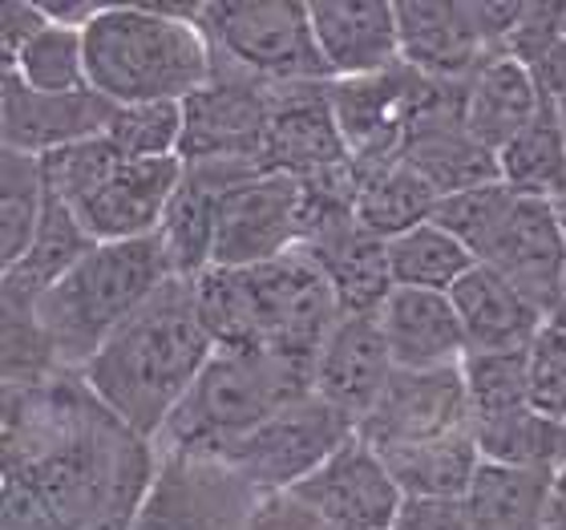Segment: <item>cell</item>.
<instances>
[{"instance_id": "cell-1", "label": "cell", "mask_w": 566, "mask_h": 530, "mask_svg": "<svg viewBox=\"0 0 566 530\" xmlns=\"http://www.w3.org/2000/svg\"><path fill=\"white\" fill-rule=\"evenodd\" d=\"M158 474L82 377L4 389V530H134Z\"/></svg>"}, {"instance_id": "cell-2", "label": "cell", "mask_w": 566, "mask_h": 530, "mask_svg": "<svg viewBox=\"0 0 566 530\" xmlns=\"http://www.w3.org/2000/svg\"><path fill=\"white\" fill-rule=\"evenodd\" d=\"M214 356L211 332L202 329L195 304V280H170L122 324L102 353L90 361L82 381L126 429L154 441L170 425Z\"/></svg>"}, {"instance_id": "cell-3", "label": "cell", "mask_w": 566, "mask_h": 530, "mask_svg": "<svg viewBox=\"0 0 566 530\" xmlns=\"http://www.w3.org/2000/svg\"><path fill=\"white\" fill-rule=\"evenodd\" d=\"M195 304L214 349H268L304 365L344 320L328 276L304 248L260 268H207Z\"/></svg>"}, {"instance_id": "cell-4", "label": "cell", "mask_w": 566, "mask_h": 530, "mask_svg": "<svg viewBox=\"0 0 566 530\" xmlns=\"http://www.w3.org/2000/svg\"><path fill=\"white\" fill-rule=\"evenodd\" d=\"M90 90L109 106H182L214 73L195 4H106L85 29Z\"/></svg>"}, {"instance_id": "cell-5", "label": "cell", "mask_w": 566, "mask_h": 530, "mask_svg": "<svg viewBox=\"0 0 566 530\" xmlns=\"http://www.w3.org/2000/svg\"><path fill=\"white\" fill-rule=\"evenodd\" d=\"M170 280L158 239L97 243L70 276H61L33 308L36 332L45 341L57 373L82 377L102 344ZM12 312V308H9Z\"/></svg>"}, {"instance_id": "cell-6", "label": "cell", "mask_w": 566, "mask_h": 530, "mask_svg": "<svg viewBox=\"0 0 566 530\" xmlns=\"http://www.w3.org/2000/svg\"><path fill=\"white\" fill-rule=\"evenodd\" d=\"M304 393H312V365L304 361L268 349H214L158 449L219 461Z\"/></svg>"}, {"instance_id": "cell-7", "label": "cell", "mask_w": 566, "mask_h": 530, "mask_svg": "<svg viewBox=\"0 0 566 530\" xmlns=\"http://www.w3.org/2000/svg\"><path fill=\"white\" fill-rule=\"evenodd\" d=\"M195 21L214 61L268 85L328 82L312 37V12L295 0H211L195 4Z\"/></svg>"}, {"instance_id": "cell-8", "label": "cell", "mask_w": 566, "mask_h": 530, "mask_svg": "<svg viewBox=\"0 0 566 530\" xmlns=\"http://www.w3.org/2000/svg\"><path fill=\"white\" fill-rule=\"evenodd\" d=\"M348 437H356V422H348L340 409H332L316 393H304L219 461L227 470H235L260 498L292 495Z\"/></svg>"}, {"instance_id": "cell-9", "label": "cell", "mask_w": 566, "mask_h": 530, "mask_svg": "<svg viewBox=\"0 0 566 530\" xmlns=\"http://www.w3.org/2000/svg\"><path fill=\"white\" fill-rule=\"evenodd\" d=\"M283 85L255 82L214 61L211 82L182 102V163H248L260 166L268 118Z\"/></svg>"}, {"instance_id": "cell-10", "label": "cell", "mask_w": 566, "mask_h": 530, "mask_svg": "<svg viewBox=\"0 0 566 530\" xmlns=\"http://www.w3.org/2000/svg\"><path fill=\"white\" fill-rule=\"evenodd\" d=\"M304 183L275 170H255L227 190L219 207L211 268H260L304 248Z\"/></svg>"}, {"instance_id": "cell-11", "label": "cell", "mask_w": 566, "mask_h": 530, "mask_svg": "<svg viewBox=\"0 0 566 530\" xmlns=\"http://www.w3.org/2000/svg\"><path fill=\"white\" fill-rule=\"evenodd\" d=\"M260 495L211 458L158 449V474L134 530H243Z\"/></svg>"}, {"instance_id": "cell-12", "label": "cell", "mask_w": 566, "mask_h": 530, "mask_svg": "<svg viewBox=\"0 0 566 530\" xmlns=\"http://www.w3.org/2000/svg\"><path fill=\"white\" fill-rule=\"evenodd\" d=\"M424 90H429V77L409 70L405 61L385 73H373V77L328 82L332 110H336L340 134L348 142L356 175L401 163Z\"/></svg>"}, {"instance_id": "cell-13", "label": "cell", "mask_w": 566, "mask_h": 530, "mask_svg": "<svg viewBox=\"0 0 566 530\" xmlns=\"http://www.w3.org/2000/svg\"><path fill=\"white\" fill-rule=\"evenodd\" d=\"M292 495L332 530H392L405 507V495L392 478L389 461L360 434L348 437Z\"/></svg>"}, {"instance_id": "cell-14", "label": "cell", "mask_w": 566, "mask_h": 530, "mask_svg": "<svg viewBox=\"0 0 566 530\" xmlns=\"http://www.w3.org/2000/svg\"><path fill=\"white\" fill-rule=\"evenodd\" d=\"M461 429H473V409L461 368H429V373L397 368L385 397L360 422L356 434L377 454H392V449L461 434Z\"/></svg>"}, {"instance_id": "cell-15", "label": "cell", "mask_w": 566, "mask_h": 530, "mask_svg": "<svg viewBox=\"0 0 566 530\" xmlns=\"http://www.w3.org/2000/svg\"><path fill=\"white\" fill-rule=\"evenodd\" d=\"M478 263L502 271L551 316L566 292V231L558 224L555 202L514 195L506 219L497 224Z\"/></svg>"}, {"instance_id": "cell-16", "label": "cell", "mask_w": 566, "mask_h": 530, "mask_svg": "<svg viewBox=\"0 0 566 530\" xmlns=\"http://www.w3.org/2000/svg\"><path fill=\"white\" fill-rule=\"evenodd\" d=\"M344 163H353V154H348V142H344L336 110H332L328 82L283 85L275 94L272 118H268L260 170L316 178Z\"/></svg>"}, {"instance_id": "cell-17", "label": "cell", "mask_w": 566, "mask_h": 530, "mask_svg": "<svg viewBox=\"0 0 566 530\" xmlns=\"http://www.w3.org/2000/svg\"><path fill=\"white\" fill-rule=\"evenodd\" d=\"M182 178V158H122L114 175L77 207L94 243L154 239Z\"/></svg>"}, {"instance_id": "cell-18", "label": "cell", "mask_w": 566, "mask_h": 530, "mask_svg": "<svg viewBox=\"0 0 566 530\" xmlns=\"http://www.w3.org/2000/svg\"><path fill=\"white\" fill-rule=\"evenodd\" d=\"M401 61L433 82H470L494 49L478 21V0H401Z\"/></svg>"}, {"instance_id": "cell-19", "label": "cell", "mask_w": 566, "mask_h": 530, "mask_svg": "<svg viewBox=\"0 0 566 530\" xmlns=\"http://www.w3.org/2000/svg\"><path fill=\"white\" fill-rule=\"evenodd\" d=\"M260 166L248 163H182V178L170 207L158 227L163 248L175 280H199L214 260V231H219V207L227 190L255 175Z\"/></svg>"}, {"instance_id": "cell-20", "label": "cell", "mask_w": 566, "mask_h": 530, "mask_svg": "<svg viewBox=\"0 0 566 530\" xmlns=\"http://www.w3.org/2000/svg\"><path fill=\"white\" fill-rule=\"evenodd\" d=\"M392 373L397 365L377 316H344L312 361V393L360 429V422L389 389Z\"/></svg>"}, {"instance_id": "cell-21", "label": "cell", "mask_w": 566, "mask_h": 530, "mask_svg": "<svg viewBox=\"0 0 566 530\" xmlns=\"http://www.w3.org/2000/svg\"><path fill=\"white\" fill-rule=\"evenodd\" d=\"M307 12L328 82L373 77L401 65L397 4L389 0H316Z\"/></svg>"}, {"instance_id": "cell-22", "label": "cell", "mask_w": 566, "mask_h": 530, "mask_svg": "<svg viewBox=\"0 0 566 530\" xmlns=\"http://www.w3.org/2000/svg\"><path fill=\"white\" fill-rule=\"evenodd\" d=\"M106 97L94 90L82 94H36L21 85L12 73H4V102H0V131H4V150H21L45 158L53 150L77 146V142L102 138L109 126Z\"/></svg>"}, {"instance_id": "cell-23", "label": "cell", "mask_w": 566, "mask_h": 530, "mask_svg": "<svg viewBox=\"0 0 566 530\" xmlns=\"http://www.w3.org/2000/svg\"><path fill=\"white\" fill-rule=\"evenodd\" d=\"M377 324L392 353V365L405 373H429V368H461L470 356L465 332H461L458 308L449 292H424V288H392L380 304Z\"/></svg>"}, {"instance_id": "cell-24", "label": "cell", "mask_w": 566, "mask_h": 530, "mask_svg": "<svg viewBox=\"0 0 566 530\" xmlns=\"http://www.w3.org/2000/svg\"><path fill=\"white\" fill-rule=\"evenodd\" d=\"M304 251L328 276L344 316H377L380 304L397 288L389 268V243L365 231L356 224V215L312 227L304 239Z\"/></svg>"}, {"instance_id": "cell-25", "label": "cell", "mask_w": 566, "mask_h": 530, "mask_svg": "<svg viewBox=\"0 0 566 530\" xmlns=\"http://www.w3.org/2000/svg\"><path fill=\"white\" fill-rule=\"evenodd\" d=\"M449 300L458 308L470 353H531L546 324L543 308L485 263H478Z\"/></svg>"}, {"instance_id": "cell-26", "label": "cell", "mask_w": 566, "mask_h": 530, "mask_svg": "<svg viewBox=\"0 0 566 530\" xmlns=\"http://www.w3.org/2000/svg\"><path fill=\"white\" fill-rule=\"evenodd\" d=\"M401 163L413 166L441 199L502 178L497 175V154L485 150L482 142L465 131V122H461V94L441 102L437 110H429L409 131Z\"/></svg>"}, {"instance_id": "cell-27", "label": "cell", "mask_w": 566, "mask_h": 530, "mask_svg": "<svg viewBox=\"0 0 566 530\" xmlns=\"http://www.w3.org/2000/svg\"><path fill=\"white\" fill-rule=\"evenodd\" d=\"M543 110L531 70L510 53L485 58L461 90V122L485 150H506Z\"/></svg>"}, {"instance_id": "cell-28", "label": "cell", "mask_w": 566, "mask_h": 530, "mask_svg": "<svg viewBox=\"0 0 566 530\" xmlns=\"http://www.w3.org/2000/svg\"><path fill=\"white\" fill-rule=\"evenodd\" d=\"M94 248L97 243L90 239L82 219L61 199L49 195L45 219H41L36 239L29 243V251H24L21 260L12 263V268H4V308L29 312L61 276H70Z\"/></svg>"}, {"instance_id": "cell-29", "label": "cell", "mask_w": 566, "mask_h": 530, "mask_svg": "<svg viewBox=\"0 0 566 530\" xmlns=\"http://www.w3.org/2000/svg\"><path fill=\"white\" fill-rule=\"evenodd\" d=\"M555 474L510 470L485 461L465 495L470 530H551Z\"/></svg>"}, {"instance_id": "cell-30", "label": "cell", "mask_w": 566, "mask_h": 530, "mask_svg": "<svg viewBox=\"0 0 566 530\" xmlns=\"http://www.w3.org/2000/svg\"><path fill=\"white\" fill-rule=\"evenodd\" d=\"M473 437L485 461L510 470L563 474L566 470V422L538 405H522L502 417L473 422Z\"/></svg>"}, {"instance_id": "cell-31", "label": "cell", "mask_w": 566, "mask_h": 530, "mask_svg": "<svg viewBox=\"0 0 566 530\" xmlns=\"http://www.w3.org/2000/svg\"><path fill=\"white\" fill-rule=\"evenodd\" d=\"M380 458L389 461L405 498H465L473 478L485 466L473 429L433 437V441H417V446L392 449V454H380Z\"/></svg>"}, {"instance_id": "cell-32", "label": "cell", "mask_w": 566, "mask_h": 530, "mask_svg": "<svg viewBox=\"0 0 566 530\" xmlns=\"http://www.w3.org/2000/svg\"><path fill=\"white\" fill-rule=\"evenodd\" d=\"M441 195H437L409 163H392L360 175L356 190V224L377 239H397L421 224H433Z\"/></svg>"}, {"instance_id": "cell-33", "label": "cell", "mask_w": 566, "mask_h": 530, "mask_svg": "<svg viewBox=\"0 0 566 530\" xmlns=\"http://www.w3.org/2000/svg\"><path fill=\"white\" fill-rule=\"evenodd\" d=\"M497 175L518 195L555 202L566 195V122L555 110H538V118L497 150Z\"/></svg>"}, {"instance_id": "cell-34", "label": "cell", "mask_w": 566, "mask_h": 530, "mask_svg": "<svg viewBox=\"0 0 566 530\" xmlns=\"http://www.w3.org/2000/svg\"><path fill=\"white\" fill-rule=\"evenodd\" d=\"M389 268L397 288H424V292H453L473 268V251L441 224H421L405 236L389 239Z\"/></svg>"}, {"instance_id": "cell-35", "label": "cell", "mask_w": 566, "mask_h": 530, "mask_svg": "<svg viewBox=\"0 0 566 530\" xmlns=\"http://www.w3.org/2000/svg\"><path fill=\"white\" fill-rule=\"evenodd\" d=\"M45 207L49 187L41 158L4 150V158H0V256H4V268H12L29 251V243L41 231Z\"/></svg>"}, {"instance_id": "cell-36", "label": "cell", "mask_w": 566, "mask_h": 530, "mask_svg": "<svg viewBox=\"0 0 566 530\" xmlns=\"http://www.w3.org/2000/svg\"><path fill=\"white\" fill-rule=\"evenodd\" d=\"M4 73H12L17 82L36 90V94H82V90H90L85 29L49 21L17 58L4 61Z\"/></svg>"}, {"instance_id": "cell-37", "label": "cell", "mask_w": 566, "mask_h": 530, "mask_svg": "<svg viewBox=\"0 0 566 530\" xmlns=\"http://www.w3.org/2000/svg\"><path fill=\"white\" fill-rule=\"evenodd\" d=\"M461 377H465V393H470L473 422L534 405L531 353H470L461 365Z\"/></svg>"}, {"instance_id": "cell-38", "label": "cell", "mask_w": 566, "mask_h": 530, "mask_svg": "<svg viewBox=\"0 0 566 530\" xmlns=\"http://www.w3.org/2000/svg\"><path fill=\"white\" fill-rule=\"evenodd\" d=\"M106 138L122 158H178L182 106H114Z\"/></svg>"}, {"instance_id": "cell-39", "label": "cell", "mask_w": 566, "mask_h": 530, "mask_svg": "<svg viewBox=\"0 0 566 530\" xmlns=\"http://www.w3.org/2000/svg\"><path fill=\"white\" fill-rule=\"evenodd\" d=\"M531 393L538 409L566 422V300L546 316L531 349Z\"/></svg>"}, {"instance_id": "cell-40", "label": "cell", "mask_w": 566, "mask_h": 530, "mask_svg": "<svg viewBox=\"0 0 566 530\" xmlns=\"http://www.w3.org/2000/svg\"><path fill=\"white\" fill-rule=\"evenodd\" d=\"M392 530H470L465 498H405Z\"/></svg>"}, {"instance_id": "cell-41", "label": "cell", "mask_w": 566, "mask_h": 530, "mask_svg": "<svg viewBox=\"0 0 566 530\" xmlns=\"http://www.w3.org/2000/svg\"><path fill=\"white\" fill-rule=\"evenodd\" d=\"M243 530H332V527L324 519H316L295 495H263Z\"/></svg>"}, {"instance_id": "cell-42", "label": "cell", "mask_w": 566, "mask_h": 530, "mask_svg": "<svg viewBox=\"0 0 566 530\" xmlns=\"http://www.w3.org/2000/svg\"><path fill=\"white\" fill-rule=\"evenodd\" d=\"M49 24L41 0H9L0 9V58L12 61Z\"/></svg>"}, {"instance_id": "cell-43", "label": "cell", "mask_w": 566, "mask_h": 530, "mask_svg": "<svg viewBox=\"0 0 566 530\" xmlns=\"http://www.w3.org/2000/svg\"><path fill=\"white\" fill-rule=\"evenodd\" d=\"M526 70H531L534 85H538L543 106L555 110L558 118L566 122V41H558V45H551L534 61H526Z\"/></svg>"}, {"instance_id": "cell-44", "label": "cell", "mask_w": 566, "mask_h": 530, "mask_svg": "<svg viewBox=\"0 0 566 530\" xmlns=\"http://www.w3.org/2000/svg\"><path fill=\"white\" fill-rule=\"evenodd\" d=\"M551 527L566 530V470L555 478V495H551Z\"/></svg>"}, {"instance_id": "cell-45", "label": "cell", "mask_w": 566, "mask_h": 530, "mask_svg": "<svg viewBox=\"0 0 566 530\" xmlns=\"http://www.w3.org/2000/svg\"><path fill=\"white\" fill-rule=\"evenodd\" d=\"M555 215H558V224H563V231H566V195H558V199H555Z\"/></svg>"}, {"instance_id": "cell-46", "label": "cell", "mask_w": 566, "mask_h": 530, "mask_svg": "<svg viewBox=\"0 0 566 530\" xmlns=\"http://www.w3.org/2000/svg\"><path fill=\"white\" fill-rule=\"evenodd\" d=\"M551 530H558V527H551Z\"/></svg>"}]
</instances>
